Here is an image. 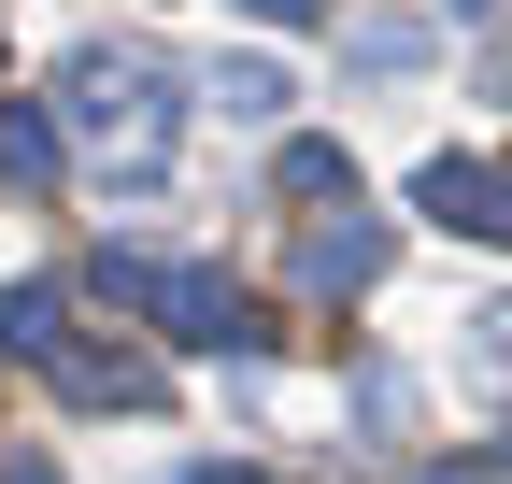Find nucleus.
<instances>
[{"mask_svg": "<svg viewBox=\"0 0 512 484\" xmlns=\"http://www.w3.org/2000/svg\"><path fill=\"white\" fill-rule=\"evenodd\" d=\"M57 114H72V143L100 171H128V186H157V171H171V129H185V114H171V72L128 57V43L72 57V100H57Z\"/></svg>", "mask_w": 512, "mask_h": 484, "instance_id": "nucleus-1", "label": "nucleus"}, {"mask_svg": "<svg viewBox=\"0 0 512 484\" xmlns=\"http://www.w3.org/2000/svg\"><path fill=\"white\" fill-rule=\"evenodd\" d=\"M143 314L171 328V342H256V314H242V299H228V271H143Z\"/></svg>", "mask_w": 512, "mask_h": 484, "instance_id": "nucleus-2", "label": "nucleus"}, {"mask_svg": "<svg viewBox=\"0 0 512 484\" xmlns=\"http://www.w3.org/2000/svg\"><path fill=\"white\" fill-rule=\"evenodd\" d=\"M441 228H470V242H512V171L498 157H427V186H413Z\"/></svg>", "mask_w": 512, "mask_h": 484, "instance_id": "nucleus-3", "label": "nucleus"}, {"mask_svg": "<svg viewBox=\"0 0 512 484\" xmlns=\"http://www.w3.org/2000/svg\"><path fill=\"white\" fill-rule=\"evenodd\" d=\"M370 271H384V228H313V242H299V285H313V299H356Z\"/></svg>", "mask_w": 512, "mask_h": 484, "instance_id": "nucleus-4", "label": "nucleus"}, {"mask_svg": "<svg viewBox=\"0 0 512 484\" xmlns=\"http://www.w3.org/2000/svg\"><path fill=\"white\" fill-rule=\"evenodd\" d=\"M0 342H15V356H57V342H72V299H57V285H15V299H0Z\"/></svg>", "mask_w": 512, "mask_h": 484, "instance_id": "nucleus-5", "label": "nucleus"}, {"mask_svg": "<svg viewBox=\"0 0 512 484\" xmlns=\"http://www.w3.org/2000/svg\"><path fill=\"white\" fill-rule=\"evenodd\" d=\"M200 100H228V114H285V72H271V57H214Z\"/></svg>", "mask_w": 512, "mask_h": 484, "instance_id": "nucleus-6", "label": "nucleus"}, {"mask_svg": "<svg viewBox=\"0 0 512 484\" xmlns=\"http://www.w3.org/2000/svg\"><path fill=\"white\" fill-rule=\"evenodd\" d=\"M0 171H15V186H43V171H57V114H29V100L0 114Z\"/></svg>", "mask_w": 512, "mask_h": 484, "instance_id": "nucleus-7", "label": "nucleus"}, {"mask_svg": "<svg viewBox=\"0 0 512 484\" xmlns=\"http://www.w3.org/2000/svg\"><path fill=\"white\" fill-rule=\"evenodd\" d=\"M285 186H299V200H356V157H342V143H285Z\"/></svg>", "mask_w": 512, "mask_h": 484, "instance_id": "nucleus-8", "label": "nucleus"}, {"mask_svg": "<svg viewBox=\"0 0 512 484\" xmlns=\"http://www.w3.org/2000/svg\"><path fill=\"white\" fill-rule=\"evenodd\" d=\"M342 57H356V72H413V57H427V29H413V15H384V29H356Z\"/></svg>", "mask_w": 512, "mask_h": 484, "instance_id": "nucleus-9", "label": "nucleus"}, {"mask_svg": "<svg viewBox=\"0 0 512 484\" xmlns=\"http://www.w3.org/2000/svg\"><path fill=\"white\" fill-rule=\"evenodd\" d=\"M470 371H484V385H512V299L484 314V342H470Z\"/></svg>", "mask_w": 512, "mask_h": 484, "instance_id": "nucleus-10", "label": "nucleus"}, {"mask_svg": "<svg viewBox=\"0 0 512 484\" xmlns=\"http://www.w3.org/2000/svg\"><path fill=\"white\" fill-rule=\"evenodd\" d=\"M242 15H271V29H313V15H328V0H242Z\"/></svg>", "mask_w": 512, "mask_h": 484, "instance_id": "nucleus-11", "label": "nucleus"}, {"mask_svg": "<svg viewBox=\"0 0 512 484\" xmlns=\"http://www.w3.org/2000/svg\"><path fill=\"white\" fill-rule=\"evenodd\" d=\"M0 484H57V470H29V456H15V470H0Z\"/></svg>", "mask_w": 512, "mask_h": 484, "instance_id": "nucleus-12", "label": "nucleus"}, {"mask_svg": "<svg viewBox=\"0 0 512 484\" xmlns=\"http://www.w3.org/2000/svg\"><path fill=\"white\" fill-rule=\"evenodd\" d=\"M441 15H498V0H441Z\"/></svg>", "mask_w": 512, "mask_h": 484, "instance_id": "nucleus-13", "label": "nucleus"}]
</instances>
